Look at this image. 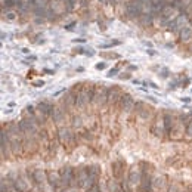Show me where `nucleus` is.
<instances>
[{
	"mask_svg": "<svg viewBox=\"0 0 192 192\" xmlns=\"http://www.w3.org/2000/svg\"><path fill=\"white\" fill-rule=\"evenodd\" d=\"M99 2H101V3H106L108 0H99Z\"/></svg>",
	"mask_w": 192,
	"mask_h": 192,
	"instance_id": "nucleus-42",
	"label": "nucleus"
},
{
	"mask_svg": "<svg viewBox=\"0 0 192 192\" xmlns=\"http://www.w3.org/2000/svg\"><path fill=\"white\" fill-rule=\"evenodd\" d=\"M149 86H151V87H152V89H160L158 86H157V84H155V83H152V81H149Z\"/></svg>",
	"mask_w": 192,
	"mask_h": 192,
	"instance_id": "nucleus-40",
	"label": "nucleus"
},
{
	"mask_svg": "<svg viewBox=\"0 0 192 192\" xmlns=\"http://www.w3.org/2000/svg\"><path fill=\"white\" fill-rule=\"evenodd\" d=\"M50 118H52V121L53 123H62L64 121V118H65V111L62 109V108H59V106H55L53 109H52V114H50Z\"/></svg>",
	"mask_w": 192,
	"mask_h": 192,
	"instance_id": "nucleus-23",
	"label": "nucleus"
},
{
	"mask_svg": "<svg viewBox=\"0 0 192 192\" xmlns=\"http://www.w3.org/2000/svg\"><path fill=\"white\" fill-rule=\"evenodd\" d=\"M124 164H123V161H114L113 163V174H114V179H117L118 182H121L124 179Z\"/></svg>",
	"mask_w": 192,
	"mask_h": 192,
	"instance_id": "nucleus-18",
	"label": "nucleus"
},
{
	"mask_svg": "<svg viewBox=\"0 0 192 192\" xmlns=\"http://www.w3.org/2000/svg\"><path fill=\"white\" fill-rule=\"evenodd\" d=\"M164 127H166V136L170 137L171 132H173V127H174V118L170 113H164Z\"/></svg>",
	"mask_w": 192,
	"mask_h": 192,
	"instance_id": "nucleus-21",
	"label": "nucleus"
},
{
	"mask_svg": "<svg viewBox=\"0 0 192 192\" xmlns=\"http://www.w3.org/2000/svg\"><path fill=\"white\" fill-rule=\"evenodd\" d=\"M87 171L90 174V182L93 183H99V176H101V167L98 164H90V166H86Z\"/></svg>",
	"mask_w": 192,
	"mask_h": 192,
	"instance_id": "nucleus-19",
	"label": "nucleus"
},
{
	"mask_svg": "<svg viewBox=\"0 0 192 192\" xmlns=\"http://www.w3.org/2000/svg\"><path fill=\"white\" fill-rule=\"evenodd\" d=\"M160 74H161V77H164V79H166V77L169 76V69H167V68H164V69H163V72H160Z\"/></svg>",
	"mask_w": 192,
	"mask_h": 192,
	"instance_id": "nucleus-35",
	"label": "nucleus"
},
{
	"mask_svg": "<svg viewBox=\"0 0 192 192\" xmlns=\"http://www.w3.org/2000/svg\"><path fill=\"white\" fill-rule=\"evenodd\" d=\"M67 11V5H64L61 0H50V3L47 5V12L46 16L47 18H56L59 15H62L64 12Z\"/></svg>",
	"mask_w": 192,
	"mask_h": 192,
	"instance_id": "nucleus-7",
	"label": "nucleus"
},
{
	"mask_svg": "<svg viewBox=\"0 0 192 192\" xmlns=\"http://www.w3.org/2000/svg\"><path fill=\"white\" fill-rule=\"evenodd\" d=\"M74 126H76V127H80V126H81V120L77 118V117H74Z\"/></svg>",
	"mask_w": 192,
	"mask_h": 192,
	"instance_id": "nucleus-33",
	"label": "nucleus"
},
{
	"mask_svg": "<svg viewBox=\"0 0 192 192\" xmlns=\"http://www.w3.org/2000/svg\"><path fill=\"white\" fill-rule=\"evenodd\" d=\"M189 192H192V188H189Z\"/></svg>",
	"mask_w": 192,
	"mask_h": 192,
	"instance_id": "nucleus-43",
	"label": "nucleus"
},
{
	"mask_svg": "<svg viewBox=\"0 0 192 192\" xmlns=\"http://www.w3.org/2000/svg\"><path fill=\"white\" fill-rule=\"evenodd\" d=\"M47 183L50 185V188L53 191H61L64 186H62V182H61V174L59 171H47Z\"/></svg>",
	"mask_w": 192,
	"mask_h": 192,
	"instance_id": "nucleus-11",
	"label": "nucleus"
},
{
	"mask_svg": "<svg viewBox=\"0 0 192 192\" xmlns=\"http://www.w3.org/2000/svg\"><path fill=\"white\" fill-rule=\"evenodd\" d=\"M188 19H189V16H188L186 13H182L179 16H176V18L171 21V24L169 25V30L170 31H180L182 28H185V24H186Z\"/></svg>",
	"mask_w": 192,
	"mask_h": 192,
	"instance_id": "nucleus-14",
	"label": "nucleus"
},
{
	"mask_svg": "<svg viewBox=\"0 0 192 192\" xmlns=\"http://www.w3.org/2000/svg\"><path fill=\"white\" fill-rule=\"evenodd\" d=\"M84 42H86L84 39H76V40H74V43H84Z\"/></svg>",
	"mask_w": 192,
	"mask_h": 192,
	"instance_id": "nucleus-41",
	"label": "nucleus"
},
{
	"mask_svg": "<svg viewBox=\"0 0 192 192\" xmlns=\"http://www.w3.org/2000/svg\"><path fill=\"white\" fill-rule=\"evenodd\" d=\"M33 86H35V87H42V86H45V81H34L33 83Z\"/></svg>",
	"mask_w": 192,
	"mask_h": 192,
	"instance_id": "nucleus-32",
	"label": "nucleus"
},
{
	"mask_svg": "<svg viewBox=\"0 0 192 192\" xmlns=\"http://www.w3.org/2000/svg\"><path fill=\"white\" fill-rule=\"evenodd\" d=\"M180 192H189V191H180Z\"/></svg>",
	"mask_w": 192,
	"mask_h": 192,
	"instance_id": "nucleus-44",
	"label": "nucleus"
},
{
	"mask_svg": "<svg viewBox=\"0 0 192 192\" xmlns=\"http://www.w3.org/2000/svg\"><path fill=\"white\" fill-rule=\"evenodd\" d=\"M108 192H121V185H120V182L117 180V179H109L108 180Z\"/></svg>",
	"mask_w": 192,
	"mask_h": 192,
	"instance_id": "nucleus-24",
	"label": "nucleus"
},
{
	"mask_svg": "<svg viewBox=\"0 0 192 192\" xmlns=\"http://www.w3.org/2000/svg\"><path fill=\"white\" fill-rule=\"evenodd\" d=\"M58 137H59V140L64 145H69V143L74 142V135H72V132L69 129H67V127H61L58 130Z\"/></svg>",
	"mask_w": 192,
	"mask_h": 192,
	"instance_id": "nucleus-17",
	"label": "nucleus"
},
{
	"mask_svg": "<svg viewBox=\"0 0 192 192\" xmlns=\"http://www.w3.org/2000/svg\"><path fill=\"white\" fill-rule=\"evenodd\" d=\"M87 192H102L101 183H93L90 188H89V191H87Z\"/></svg>",
	"mask_w": 192,
	"mask_h": 192,
	"instance_id": "nucleus-28",
	"label": "nucleus"
},
{
	"mask_svg": "<svg viewBox=\"0 0 192 192\" xmlns=\"http://www.w3.org/2000/svg\"><path fill=\"white\" fill-rule=\"evenodd\" d=\"M95 86H89V87H83L77 92V102L76 106L79 108H86L92 101H93V95H95Z\"/></svg>",
	"mask_w": 192,
	"mask_h": 192,
	"instance_id": "nucleus-4",
	"label": "nucleus"
},
{
	"mask_svg": "<svg viewBox=\"0 0 192 192\" xmlns=\"http://www.w3.org/2000/svg\"><path fill=\"white\" fill-rule=\"evenodd\" d=\"M118 45H121V42H120V40H114L111 43H103V45H101L99 47H101V49H109V47H113V46H118Z\"/></svg>",
	"mask_w": 192,
	"mask_h": 192,
	"instance_id": "nucleus-27",
	"label": "nucleus"
},
{
	"mask_svg": "<svg viewBox=\"0 0 192 192\" xmlns=\"http://www.w3.org/2000/svg\"><path fill=\"white\" fill-rule=\"evenodd\" d=\"M59 174H61V182L64 188L76 186V169H72L71 166H65L61 169Z\"/></svg>",
	"mask_w": 192,
	"mask_h": 192,
	"instance_id": "nucleus-5",
	"label": "nucleus"
},
{
	"mask_svg": "<svg viewBox=\"0 0 192 192\" xmlns=\"http://www.w3.org/2000/svg\"><path fill=\"white\" fill-rule=\"evenodd\" d=\"M118 72H120V68L115 67V68H113V69H109V71H108V77H114V76H117Z\"/></svg>",
	"mask_w": 192,
	"mask_h": 192,
	"instance_id": "nucleus-29",
	"label": "nucleus"
},
{
	"mask_svg": "<svg viewBox=\"0 0 192 192\" xmlns=\"http://www.w3.org/2000/svg\"><path fill=\"white\" fill-rule=\"evenodd\" d=\"M135 106H136L135 99H133L129 93L123 95V98H121V101H120V108H121V111L126 114H129Z\"/></svg>",
	"mask_w": 192,
	"mask_h": 192,
	"instance_id": "nucleus-15",
	"label": "nucleus"
},
{
	"mask_svg": "<svg viewBox=\"0 0 192 192\" xmlns=\"http://www.w3.org/2000/svg\"><path fill=\"white\" fill-rule=\"evenodd\" d=\"M95 67H96V69L102 71V69H105V68H106V64H105V62H98V64H96Z\"/></svg>",
	"mask_w": 192,
	"mask_h": 192,
	"instance_id": "nucleus-31",
	"label": "nucleus"
},
{
	"mask_svg": "<svg viewBox=\"0 0 192 192\" xmlns=\"http://www.w3.org/2000/svg\"><path fill=\"white\" fill-rule=\"evenodd\" d=\"M8 182L11 183L12 189L15 192H30L31 191V182L25 179V176L19 174V173H11L8 176Z\"/></svg>",
	"mask_w": 192,
	"mask_h": 192,
	"instance_id": "nucleus-1",
	"label": "nucleus"
},
{
	"mask_svg": "<svg viewBox=\"0 0 192 192\" xmlns=\"http://www.w3.org/2000/svg\"><path fill=\"white\" fill-rule=\"evenodd\" d=\"M143 13V3L139 0H132L126 3V15L129 18H140Z\"/></svg>",
	"mask_w": 192,
	"mask_h": 192,
	"instance_id": "nucleus-6",
	"label": "nucleus"
},
{
	"mask_svg": "<svg viewBox=\"0 0 192 192\" xmlns=\"http://www.w3.org/2000/svg\"><path fill=\"white\" fill-rule=\"evenodd\" d=\"M92 103H95L96 106H101L103 103H108V89L106 87H96L95 89V95H93V101Z\"/></svg>",
	"mask_w": 192,
	"mask_h": 192,
	"instance_id": "nucleus-9",
	"label": "nucleus"
},
{
	"mask_svg": "<svg viewBox=\"0 0 192 192\" xmlns=\"http://www.w3.org/2000/svg\"><path fill=\"white\" fill-rule=\"evenodd\" d=\"M127 179H129V183L132 186H139L140 180H142V170H140V167L133 166L130 169V171H129V174H127Z\"/></svg>",
	"mask_w": 192,
	"mask_h": 192,
	"instance_id": "nucleus-13",
	"label": "nucleus"
},
{
	"mask_svg": "<svg viewBox=\"0 0 192 192\" xmlns=\"http://www.w3.org/2000/svg\"><path fill=\"white\" fill-rule=\"evenodd\" d=\"M154 16L155 15H152V13H142V16L139 18V21L143 24V25H149V24H152V21H154Z\"/></svg>",
	"mask_w": 192,
	"mask_h": 192,
	"instance_id": "nucleus-26",
	"label": "nucleus"
},
{
	"mask_svg": "<svg viewBox=\"0 0 192 192\" xmlns=\"http://www.w3.org/2000/svg\"><path fill=\"white\" fill-rule=\"evenodd\" d=\"M62 102H64V106L65 108H72V106H76V102H77V93L74 90H69L64 96V99H62Z\"/></svg>",
	"mask_w": 192,
	"mask_h": 192,
	"instance_id": "nucleus-22",
	"label": "nucleus"
},
{
	"mask_svg": "<svg viewBox=\"0 0 192 192\" xmlns=\"http://www.w3.org/2000/svg\"><path fill=\"white\" fill-rule=\"evenodd\" d=\"M140 170H142V180L139 185L140 192H154V179L149 171V166L147 163H140Z\"/></svg>",
	"mask_w": 192,
	"mask_h": 192,
	"instance_id": "nucleus-2",
	"label": "nucleus"
},
{
	"mask_svg": "<svg viewBox=\"0 0 192 192\" xmlns=\"http://www.w3.org/2000/svg\"><path fill=\"white\" fill-rule=\"evenodd\" d=\"M182 102H185V103H189L191 102V98H180Z\"/></svg>",
	"mask_w": 192,
	"mask_h": 192,
	"instance_id": "nucleus-38",
	"label": "nucleus"
},
{
	"mask_svg": "<svg viewBox=\"0 0 192 192\" xmlns=\"http://www.w3.org/2000/svg\"><path fill=\"white\" fill-rule=\"evenodd\" d=\"M129 77H130V74H127V72H126V74H121V76H120V79H123V80H127Z\"/></svg>",
	"mask_w": 192,
	"mask_h": 192,
	"instance_id": "nucleus-37",
	"label": "nucleus"
},
{
	"mask_svg": "<svg viewBox=\"0 0 192 192\" xmlns=\"http://www.w3.org/2000/svg\"><path fill=\"white\" fill-rule=\"evenodd\" d=\"M186 135L189 136V137H192V120H189V123L186 126Z\"/></svg>",
	"mask_w": 192,
	"mask_h": 192,
	"instance_id": "nucleus-30",
	"label": "nucleus"
},
{
	"mask_svg": "<svg viewBox=\"0 0 192 192\" xmlns=\"http://www.w3.org/2000/svg\"><path fill=\"white\" fill-rule=\"evenodd\" d=\"M121 98H123V93H121V89L118 86H113L108 89V103L109 105H114L117 102L120 103Z\"/></svg>",
	"mask_w": 192,
	"mask_h": 192,
	"instance_id": "nucleus-16",
	"label": "nucleus"
},
{
	"mask_svg": "<svg viewBox=\"0 0 192 192\" xmlns=\"http://www.w3.org/2000/svg\"><path fill=\"white\" fill-rule=\"evenodd\" d=\"M179 37H180L182 42L189 40V39L192 37V28L191 27H185V28H182L180 31H179Z\"/></svg>",
	"mask_w": 192,
	"mask_h": 192,
	"instance_id": "nucleus-25",
	"label": "nucleus"
},
{
	"mask_svg": "<svg viewBox=\"0 0 192 192\" xmlns=\"http://www.w3.org/2000/svg\"><path fill=\"white\" fill-rule=\"evenodd\" d=\"M152 133L157 136V137H164L166 136V127H164V114L163 115H157L155 117V121L152 124Z\"/></svg>",
	"mask_w": 192,
	"mask_h": 192,
	"instance_id": "nucleus-10",
	"label": "nucleus"
},
{
	"mask_svg": "<svg viewBox=\"0 0 192 192\" xmlns=\"http://www.w3.org/2000/svg\"><path fill=\"white\" fill-rule=\"evenodd\" d=\"M47 182V173L43 170H33V185L45 191V183Z\"/></svg>",
	"mask_w": 192,
	"mask_h": 192,
	"instance_id": "nucleus-12",
	"label": "nucleus"
},
{
	"mask_svg": "<svg viewBox=\"0 0 192 192\" xmlns=\"http://www.w3.org/2000/svg\"><path fill=\"white\" fill-rule=\"evenodd\" d=\"M76 186L81 191H89V188L92 186L90 174H89L86 166L76 169Z\"/></svg>",
	"mask_w": 192,
	"mask_h": 192,
	"instance_id": "nucleus-3",
	"label": "nucleus"
},
{
	"mask_svg": "<svg viewBox=\"0 0 192 192\" xmlns=\"http://www.w3.org/2000/svg\"><path fill=\"white\" fill-rule=\"evenodd\" d=\"M148 55H151V56H154V55H157V52H155V50H152V49H151V50L148 49Z\"/></svg>",
	"mask_w": 192,
	"mask_h": 192,
	"instance_id": "nucleus-39",
	"label": "nucleus"
},
{
	"mask_svg": "<svg viewBox=\"0 0 192 192\" xmlns=\"http://www.w3.org/2000/svg\"><path fill=\"white\" fill-rule=\"evenodd\" d=\"M74 27H76V22H71V24H68V25H65V28H67L68 31H71Z\"/></svg>",
	"mask_w": 192,
	"mask_h": 192,
	"instance_id": "nucleus-36",
	"label": "nucleus"
},
{
	"mask_svg": "<svg viewBox=\"0 0 192 192\" xmlns=\"http://www.w3.org/2000/svg\"><path fill=\"white\" fill-rule=\"evenodd\" d=\"M53 108H55V105H53V103H50V102H47V101L39 102V105H37V111L43 114L46 118H47V117H50V114H52V109H53Z\"/></svg>",
	"mask_w": 192,
	"mask_h": 192,
	"instance_id": "nucleus-20",
	"label": "nucleus"
},
{
	"mask_svg": "<svg viewBox=\"0 0 192 192\" xmlns=\"http://www.w3.org/2000/svg\"><path fill=\"white\" fill-rule=\"evenodd\" d=\"M15 16H16V15H15V13H12V12H9V13L6 15V18H8L9 21H13V19H15Z\"/></svg>",
	"mask_w": 192,
	"mask_h": 192,
	"instance_id": "nucleus-34",
	"label": "nucleus"
},
{
	"mask_svg": "<svg viewBox=\"0 0 192 192\" xmlns=\"http://www.w3.org/2000/svg\"><path fill=\"white\" fill-rule=\"evenodd\" d=\"M11 137H9V133L8 130L3 127L2 129V158L6 160L11 157Z\"/></svg>",
	"mask_w": 192,
	"mask_h": 192,
	"instance_id": "nucleus-8",
	"label": "nucleus"
}]
</instances>
